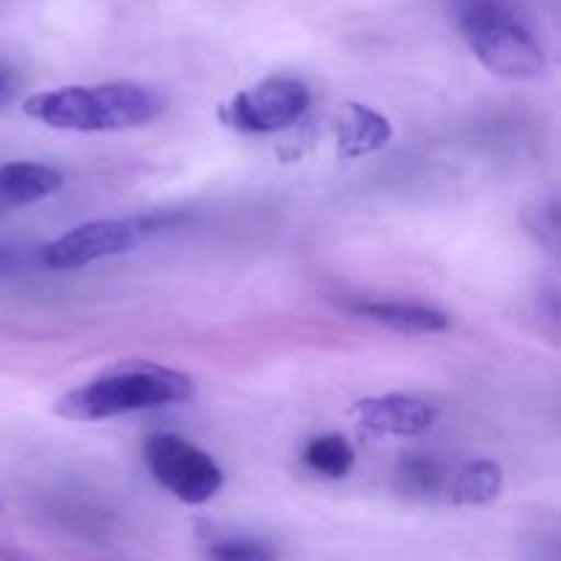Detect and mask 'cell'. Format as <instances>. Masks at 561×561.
I'll use <instances>...</instances> for the list:
<instances>
[{
    "mask_svg": "<svg viewBox=\"0 0 561 561\" xmlns=\"http://www.w3.org/2000/svg\"><path fill=\"white\" fill-rule=\"evenodd\" d=\"M22 113L60 131H124L159 118L164 99L140 82H102L42 91L25 99Z\"/></svg>",
    "mask_w": 561,
    "mask_h": 561,
    "instance_id": "obj_2",
    "label": "cell"
},
{
    "mask_svg": "<svg viewBox=\"0 0 561 561\" xmlns=\"http://www.w3.org/2000/svg\"><path fill=\"white\" fill-rule=\"evenodd\" d=\"M502 485V466L493 463V460H474V463H466L463 469L447 477L444 496H447V502L460 504V507H482V504L496 502Z\"/></svg>",
    "mask_w": 561,
    "mask_h": 561,
    "instance_id": "obj_11",
    "label": "cell"
},
{
    "mask_svg": "<svg viewBox=\"0 0 561 561\" xmlns=\"http://www.w3.org/2000/svg\"><path fill=\"white\" fill-rule=\"evenodd\" d=\"M310 107V88L294 77H268L219 104L217 115L228 129L244 135H274L294 126Z\"/></svg>",
    "mask_w": 561,
    "mask_h": 561,
    "instance_id": "obj_5",
    "label": "cell"
},
{
    "mask_svg": "<svg viewBox=\"0 0 561 561\" xmlns=\"http://www.w3.org/2000/svg\"><path fill=\"white\" fill-rule=\"evenodd\" d=\"M301 460H305L312 474L327 477V480H343L354 469L356 453L348 438L329 433V436L312 438L305 453H301Z\"/></svg>",
    "mask_w": 561,
    "mask_h": 561,
    "instance_id": "obj_13",
    "label": "cell"
},
{
    "mask_svg": "<svg viewBox=\"0 0 561 561\" xmlns=\"http://www.w3.org/2000/svg\"><path fill=\"white\" fill-rule=\"evenodd\" d=\"M208 557L225 559V561H239V559H272V548L263 546L261 540H252V537H217V542L208 546Z\"/></svg>",
    "mask_w": 561,
    "mask_h": 561,
    "instance_id": "obj_14",
    "label": "cell"
},
{
    "mask_svg": "<svg viewBox=\"0 0 561 561\" xmlns=\"http://www.w3.org/2000/svg\"><path fill=\"white\" fill-rule=\"evenodd\" d=\"M3 261H5V252L0 250V266H3Z\"/></svg>",
    "mask_w": 561,
    "mask_h": 561,
    "instance_id": "obj_17",
    "label": "cell"
},
{
    "mask_svg": "<svg viewBox=\"0 0 561 561\" xmlns=\"http://www.w3.org/2000/svg\"><path fill=\"white\" fill-rule=\"evenodd\" d=\"M460 27L471 53L493 75L504 80H535L546 71V55L535 38L499 5H471Z\"/></svg>",
    "mask_w": 561,
    "mask_h": 561,
    "instance_id": "obj_3",
    "label": "cell"
},
{
    "mask_svg": "<svg viewBox=\"0 0 561 561\" xmlns=\"http://www.w3.org/2000/svg\"><path fill=\"white\" fill-rule=\"evenodd\" d=\"M64 186V173L42 162H5L0 164V211L31 206L55 195Z\"/></svg>",
    "mask_w": 561,
    "mask_h": 561,
    "instance_id": "obj_9",
    "label": "cell"
},
{
    "mask_svg": "<svg viewBox=\"0 0 561 561\" xmlns=\"http://www.w3.org/2000/svg\"><path fill=\"white\" fill-rule=\"evenodd\" d=\"M195 381L186 373L146 359L118 362L104 367L91 381L66 392L53 414L66 422H104L135 411L190 403Z\"/></svg>",
    "mask_w": 561,
    "mask_h": 561,
    "instance_id": "obj_1",
    "label": "cell"
},
{
    "mask_svg": "<svg viewBox=\"0 0 561 561\" xmlns=\"http://www.w3.org/2000/svg\"><path fill=\"white\" fill-rule=\"evenodd\" d=\"M392 140V124L359 102H345L334 124V146L340 159H359L381 151Z\"/></svg>",
    "mask_w": 561,
    "mask_h": 561,
    "instance_id": "obj_8",
    "label": "cell"
},
{
    "mask_svg": "<svg viewBox=\"0 0 561 561\" xmlns=\"http://www.w3.org/2000/svg\"><path fill=\"white\" fill-rule=\"evenodd\" d=\"M153 219H93L77 225L42 250V263L53 272H71L102 257L124 255L151 236Z\"/></svg>",
    "mask_w": 561,
    "mask_h": 561,
    "instance_id": "obj_6",
    "label": "cell"
},
{
    "mask_svg": "<svg viewBox=\"0 0 561 561\" xmlns=\"http://www.w3.org/2000/svg\"><path fill=\"white\" fill-rule=\"evenodd\" d=\"M11 75L5 69H0V102H3L5 96H9V91H11Z\"/></svg>",
    "mask_w": 561,
    "mask_h": 561,
    "instance_id": "obj_16",
    "label": "cell"
},
{
    "mask_svg": "<svg viewBox=\"0 0 561 561\" xmlns=\"http://www.w3.org/2000/svg\"><path fill=\"white\" fill-rule=\"evenodd\" d=\"M537 236L542 239V244L548 250L557 252L559 247V208L557 203H548V206H540V214H537V225H531Z\"/></svg>",
    "mask_w": 561,
    "mask_h": 561,
    "instance_id": "obj_15",
    "label": "cell"
},
{
    "mask_svg": "<svg viewBox=\"0 0 561 561\" xmlns=\"http://www.w3.org/2000/svg\"><path fill=\"white\" fill-rule=\"evenodd\" d=\"M447 469L442 460L431 458V455H409L394 469V482L398 491L409 499H431L444 493L447 485Z\"/></svg>",
    "mask_w": 561,
    "mask_h": 561,
    "instance_id": "obj_12",
    "label": "cell"
},
{
    "mask_svg": "<svg viewBox=\"0 0 561 561\" xmlns=\"http://www.w3.org/2000/svg\"><path fill=\"white\" fill-rule=\"evenodd\" d=\"M348 310L354 316L367 318L373 323L394 329L400 334H436L447 332L449 318L444 312L433 310L425 305H409V301H378V299H356L351 301Z\"/></svg>",
    "mask_w": 561,
    "mask_h": 561,
    "instance_id": "obj_10",
    "label": "cell"
},
{
    "mask_svg": "<svg viewBox=\"0 0 561 561\" xmlns=\"http://www.w3.org/2000/svg\"><path fill=\"white\" fill-rule=\"evenodd\" d=\"M142 458L153 480L192 507L211 502L225 482L217 460L175 433H157L148 438Z\"/></svg>",
    "mask_w": 561,
    "mask_h": 561,
    "instance_id": "obj_4",
    "label": "cell"
},
{
    "mask_svg": "<svg viewBox=\"0 0 561 561\" xmlns=\"http://www.w3.org/2000/svg\"><path fill=\"white\" fill-rule=\"evenodd\" d=\"M351 414L365 431L378 436H422L438 420V411L431 403L411 394H378V398L356 400Z\"/></svg>",
    "mask_w": 561,
    "mask_h": 561,
    "instance_id": "obj_7",
    "label": "cell"
}]
</instances>
